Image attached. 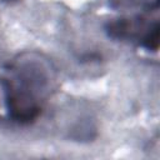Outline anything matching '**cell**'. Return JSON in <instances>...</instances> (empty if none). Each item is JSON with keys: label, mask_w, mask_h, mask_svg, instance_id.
Segmentation results:
<instances>
[{"label": "cell", "mask_w": 160, "mask_h": 160, "mask_svg": "<svg viewBox=\"0 0 160 160\" xmlns=\"http://www.w3.org/2000/svg\"><path fill=\"white\" fill-rule=\"evenodd\" d=\"M51 79L50 65L41 56H21L9 66L2 84L9 115L12 120L25 124L38 118Z\"/></svg>", "instance_id": "cell-1"}]
</instances>
